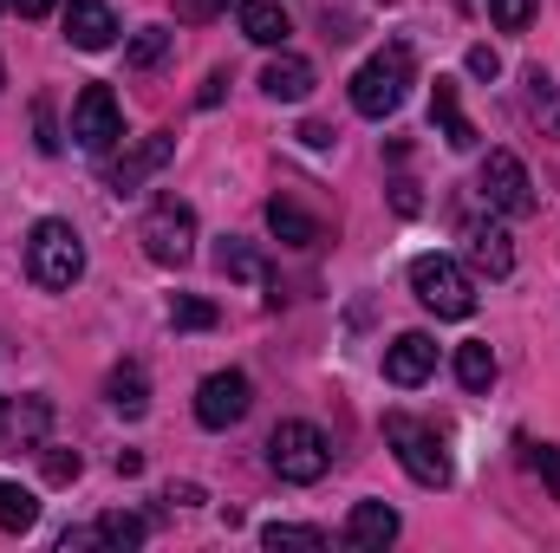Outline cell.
Returning a JSON list of instances; mask_svg holds the SVG:
<instances>
[{"label": "cell", "instance_id": "484cf974", "mask_svg": "<svg viewBox=\"0 0 560 553\" xmlns=\"http://www.w3.org/2000/svg\"><path fill=\"white\" fill-rule=\"evenodd\" d=\"M163 52H170V33H163V26H143L138 39L125 46V66H131V72H150V66H163Z\"/></svg>", "mask_w": 560, "mask_h": 553}, {"label": "cell", "instance_id": "e0dca14e", "mask_svg": "<svg viewBox=\"0 0 560 553\" xmlns=\"http://www.w3.org/2000/svg\"><path fill=\"white\" fill-rule=\"evenodd\" d=\"M261 92L280 98V105H300V98L313 92V66H306V59H293V52H280L275 66L261 72Z\"/></svg>", "mask_w": 560, "mask_h": 553}, {"label": "cell", "instance_id": "3957f363", "mask_svg": "<svg viewBox=\"0 0 560 553\" xmlns=\"http://www.w3.org/2000/svg\"><path fill=\"white\" fill-rule=\"evenodd\" d=\"M405 85H411V46H385L378 59H365L352 72V111L359 118H392L405 105Z\"/></svg>", "mask_w": 560, "mask_h": 553}, {"label": "cell", "instance_id": "7c38bea8", "mask_svg": "<svg viewBox=\"0 0 560 553\" xmlns=\"http://www.w3.org/2000/svg\"><path fill=\"white\" fill-rule=\"evenodd\" d=\"M176 156V138H163V131H150V138H138L118 163H112V189H143L163 163Z\"/></svg>", "mask_w": 560, "mask_h": 553}, {"label": "cell", "instance_id": "836d02e7", "mask_svg": "<svg viewBox=\"0 0 560 553\" xmlns=\"http://www.w3.org/2000/svg\"><path fill=\"white\" fill-rule=\"evenodd\" d=\"M392 209H398V215H418V189H411V183H392Z\"/></svg>", "mask_w": 560, "mask_h": 553}, {"label": "cell", "instance_id": "4fadbf2b", "mask_svg": "<svg viewBox=\"0 0 560 553\" xmlns=\"http://www.w3.org/2000/svg\"><path fill=\"white\" fill-rule=\"evenodd\" d=\"M66 39H72L79 52H105V46L118 39V13H112L105 0H72V7H66Z\"/></svg>", "mask_w": 560, "mask_h": 553}, {"label": "cell", "instance_id": "5b68a950", "mask_svg": "<svg viewBox=\"0 0 560 553\" xmlns=\"http://www.w3.org/2000/svg\"><path fill=\"white\" fill-rule=\"evenodd\" d=\"M385 443L398 449V462H405V475H411L418 489H450V456H443V443H436L430 423L392 411L385 416Z\"/></svg>", "mask_w": 560, "mask_h": 553}, {"label": "cell", "instance_id": "8d00e7d4", "mask_svg": "<svg viewBox=\"0 0 560 553\" xmlns=\"http://www.w3.org/2000/svg\"><path fill=\"white\" fill-rule=\"evenodd\" d=\"M215 98H222V72H209V79H202V92H196V105H215Z\"/></svg>", "mask_w": 560, "mask_h": 553}, {"label": "cell", "instance_id": "277c9868", "mask_svg": "<svg viewBox=\"0 0 560 553\" xmlns=\"http://www.w3.org/2000/svg\"><path fill=\"white\" fill-rule=\"evenodd\" d=\"M138 242L156 268H183L196 255V209L183 196H156L150 215H143V228H138Z\"/></svg>", "mask_w": 560, "mask_h": 553}, {"label": "cell", "instance_id": "2e32d148", "mask_svg": "<svg viewBox=\"0 0 560 553\" xmlns=\"http://www.w3.org/2000/svg\"><path fill=\"white\" fill-rule=\"evenodd\" d=\"M346 541H352V548H392V541H398V508L359 502V508L346 515Z\"/></svg>", "mask_w": 560, "mask_h": 553}, {"label": "cell", "instance_id": "4316f807", "mask_svg": "<svg viewBox=\"0 0 560 553\" xmlns=\"http://www.w3.org/2000/svg\"><path fill=\"white\" fill-rule=\"evenodd\" d=\"M261 548H306V553H319L326 548V534L319 528H293V521H275V528H261Z\"/></svg>", "mask_w": 560, "mask_h": 553}, {"label": "cell", "instance_id": "6da1fadb", "mask_svg": "<svg viewBox=\"0 0 560 553\" xmlns=\"http://www.w3.org/2000/svg\"><path fill=\"white\" fill-rule=\"evenodd\" d=\"M26 274L39 280L46 293H66L72 280L85 274V242H79V228L59 222V215L33 222V235H26Z\"/></svg>", "mask_w": 560, "mask_h": 553}, {"label": "cell", "instance_id": "d6a6232c", "mask_svg": "<svg viewBox=\"0 0 560 553\" xmlns=\"http://www.w3.org/2000/svg\"><path fill=\"white\" fill-rule=\"evenodd\" d=\"M469 72H476V79H495V72H502L495 46H469Z\"/></svg>", "mask_w": 560, "mask_h": 553}, {"label": "cell", "instance_id": "cb8c5ba5", "mask_svg": "<svg viewBox=\"0 0 560 553\" xmlns=\"http://www.w3.org/2000/svg\"><path fill=\"white\" fill-rule=\"evenodd\" d=\"M528 111L548 125V138H560V111H555V79L541 66H528Z\"/></svg>", "mask_w": 560, "mask_h": 553}, {"label": "cell", "instance_id": "9a60e30c", "mask_svg": "<svg viewBox=\"0 0 560 553\" xmlns=\"http://www.w3.org/2000/svg\"><path fill=\"white\" fill-rule=\"evenodd\" d=\"M469 261H476L489 280H509L515 274V242H509V228L476 222V228H469Z\"/></svg>", "mask_w": 560, "mask_h": 553}, {"label": "cell", "instance_id": "30bf717a", "mask_svg": "<svg viewBox=\"0 0 560 553\" xmlns=\"http://www.w3.org/2000/svg\"><path fill=\"white\" fill-rule=\"evenodd\" d=\"M46 436H52V398H0V443L46 449Z\"/></svg>", "mask_w": 560, "mask_h": 553}, {"label": "cell", "instance_id": "4dcf8cb0", "mask_svg": "<svg viewBox=\"0 0 560 553\" xmlns=\"http://www.w3.org/2000/svg\"><path fill=\"white\" fill-rule=\"evenodd\" d=\"M33 131H39V150H46V156H52V150H59V125H52V105H46V98H39V105H33Z\"/></svg>", "mask_w": 560, "mask_h": 553}, {"label": "cell", "instance_id": "52a82bcc", "mask_svg": "<svg viewBox=\"0 0 560 553\" xmlns=\"http://www.w3.org/2000/svg\"><path fill=\"white\" fill-rule=\"evenodd\" d=\"M72 138L85 143L92 156H105L112 143L125 138V111H118L112 85H85V92H79V105H72Z\"/></svg>", "mask_w": 560, "mask_h": 553}, {"label": "cell", "instance_id": "8992f818", "mask_svg": "<svg viewBox=\"0 0 560 553\" xmlns=\"http://www.w3.org/2000/svg\"><path fill=\"white\" fill-rule=\"evenodd\" d=\"M411 293H418L436 319H469L476 313V286H469V274L450 255H418L411 261Z\"/></svg>", "mask_w": 560, "mask_h": 553}, {"label": "cell", "instance_id": "5bb4252c", "mask_svg": "<svg viewBox=\"0 0 560 553\" xmlns=\"http://www.w3.org/2000/svg\"><path fill=\"white\" fill-rule=\"evenodd\" d=\"M430 125L443 131V143H450V150H476V125L463 118L456 79H436V85H430Z\"/></svg>", "mask_w": 560, "mask_h": 553}, {"label": "cell", "instance_id": "74e56055", "mask_svg": "<svg viewBox=\"0 0 560 553\" xmlns=\"http://www.w3.org/2000/svg\"><path fill=\"white\" fill-rule=\"evenodd\" d=\"M0 85H7V66H0Z\"/></svg>", "mask_w": 560, "mask_h": 553}, {"label": "cell", "instance_id": "9c48e42d", "mask_svg": "<svg viewBox=\"0 0 560 553\" xmlns=\"http://www.w3.org/2000/svg\"><path fill=\"white\" fill-rule=\"evenodd\" d=\"M248 404H255V385L242 372H209L202 391H196V423L202 430H229V423L248 416Z\"/></svg>", "mask_w": 560, "mask_h": 553}, {"label": "cell", "instance_id": "44dd1931", "mask_svg": "<svg viewBox=\"0 0 560 553\" xmlns=\"http://www.w3.org/2000/svg\"><path fill=\"white\" fill-rule=\"evenodd\" d=\"M215 268H222L229 280H261V286L275 280V268H268V261H261V255H255L248 242H235V235H229V242L215 248Z\"/></svg>", "mask_w": 560, "mask_h": 553}, {"label": "cell", "instance_id": "ffe728a7", "mask_svg": "<svg viewBox=\"0 0 560 553\" xmlns=\"http://www.w3.org/2000/svg\"><path fill=\"white\" fill-rule=\"evenodd\" d=\"M105 398H112V411L118 416H143L150 411V385H143L138 365H118V372L105 378Z\"/></svg>", "mask_w": 560, "mask_h": 553}, {"label": "cell", "instance_id": "1f68e13d", "mask_svg": "<svg viewBox=\"0 0 560 553\" xmlns=\"http://www.w3.org/2000/svg\"><path fill=\"white\" fill-rule=\"evenodd\" d=\"M229 0H176V20H189V26H202V20H215Z\"/></svg>", "mask_w": 560, "mask_h": 553}, {"label": "cell", "instance_id": "d590c367", "mask_svg": "<svg viewBox=\"0 0 560 553\" xmlns=\"http://www.w3.org/2000/svg\"><path fill=\"white\" fill-rule=\"evenodd\" d=\"M300 143H306V150H326L332 131H326V125H300Z\"/></svg>", "mask_w": 560, "mask_h": 553}, {"label": "cell", "instance_id": "8fae6325", "mask_svg": "<svg viewBox=\"0 0 560 553\" xmlns=\"http://www.w3.org/2000/svg\"><path fill=\"white\" fill-rule=\"evenodd\" d=\"M430 372H436V339H430V332H398V339L385 345V378H392V385L411 391Z\"/></svg>", "mask_w": 560, "mask_h": 553}, {"label": "cell", "instance_id": "83f0119b", "mask_svg": "<svg viewBox=\"0 0 560 553\" xmlns=\"http://www.w3.org/2000/svg\"><path fill=\"white\" fill-rule=\"evenodd\" d=\"M170 319H176L183 332H209V326H215V306H209V299H196V293H183V299L170 306Z\"/></svg>", "mask_w": 560, "mask_h": 553}, {"label": "cell", "instance_id": "7402d4cb", "mask_svg": "<svg viewBox=\"0 0 560 553\" xmlns=\"http://www.w3.org/2000/svg\"><path fill=\"white\" fill-rule=\"evenodd\" d=\"M456 378H463V391H489L495 385V352L476 339V345H456Z\"/></svg>", "mask_w": 560, "mask_h": 553}, {"label": "cell", "instance_id": "f1b7e54d", "mask_svg": "<svg viewBox=\"0 0 560 553\" xmlns=\"http://www.w3.org/2000/svg\"><path fill=\"white\" fill-rule=\"evenodd\" d=\"M489 20H495L502 33H522V26L535 20V0H489Z\"/></svg>", "mask_w": 560, "mask_h": 553}, {"label": "cell", "instance_id": "f546056e", "mask_svg": "<svg viewBox=\"0 0 560 553\" xmlns=\"http://www.w3.org/2000/svg\"><path fill=\"white\" fill-rule=\"evenodd\" d=\"M39 462H46V482H59V489H66V482H79V469H85V462H79V449H46Z\"/></svg>", "mask_w": 560, "mask_h": 553}, {"label": "cell", "instance_id": "d6986e66", "mask_svg": "<svg viewBox=\"0 0 560 553\" xmlns=\"http://www.w3.org/2000/svg\"><path fill=\"white\" fill-rule=\"evenodd\" d=\"M235 20H242V33H248L255 46H287V33H293L275 0H242V7H235Z\"/></svg>", "mask_w": 560, "mask_h": 553}, {"label": "cell", "instance_id": "d4e9b609", "mask_svg": "<svg viewBox=\"0 0 560 553\" xmlns=\"http://www.w3.org/2000/svg\"><path fill=\"white\" fill-rule=\"evenodd\" d=\"M143 528L138 515H98V528H92V541H105V548H143Z\"/></svg>", "mask_w": 560, "mask_h": 553}, {"label": "cell", "instance_id": "e575fe53", "mask_svg": "<svg viewBox=\"0 0 560 553\" xmlns=\"http://www.w3.org/2000/svg\"><path fill=\"white\" fill-rule=\"evenodd\" d=\"M52 7H59V0H13V13H20V20H46Z\"/></svg>", "mask_w": 560, "mask_h": 553}, {"label": "cell", "instance_id": "ac0fdd59", "mask_svg": "<svg viewBox=\"0 0 560 553\" xmlns=\"http://www.w3.org/2000/svg\"><path fill=\"white\" fill-rule=\"evenodd\" d=\"M268 228H275V242H287V248H319V222L300 202H287V196L268 202Z\"/></svg>", "mask_w": 560, "mask_h": 553}, {"label": "cell", "instance_id": "603a6c76", "mask_svg": "<svg viewBox=\"0 0 560 553\" xmlns=\"http://www.w3.org/2000/svg\"><path fill=\"white\" fill-rule=\"evenodd\" d=\"M39 521V502H33V489H20V482H0V528L7 534H26Z\"/></svg>", "mask_w": 560, "mask_h": 553}, {"label": "cell", "instance_id": "ba28073f", "mask_svg": "<svg viewBox=\"0 0 560 553\" xmlns=\"http://www.w3.org/2000/svg\"><path fill=\"white\" fill-rule=\"evenodd\" d=\"M482 196H489V209H502V215H528V209H535L528 163H522L515 150H489V163H482Z\"/></svg>", "mask_w": 560, "mask_h": 553}, {"label": "cell", "instance_id": "7a4b0ae2", "mask_svg": "<svg viewBox=\"0 0 560 553\" xmlns=\"http://www.w3.org/2000/svg\"><path fill=\"white\" fill-rule=\"evenodd\" d=\"M268 469H275L280 482H319L326 469H332V443H326V430L319 423H306V416H287L275 423V436H268Z\"/></svg>", "mask_w": 560, "mask_h": 553}]
</instances>
